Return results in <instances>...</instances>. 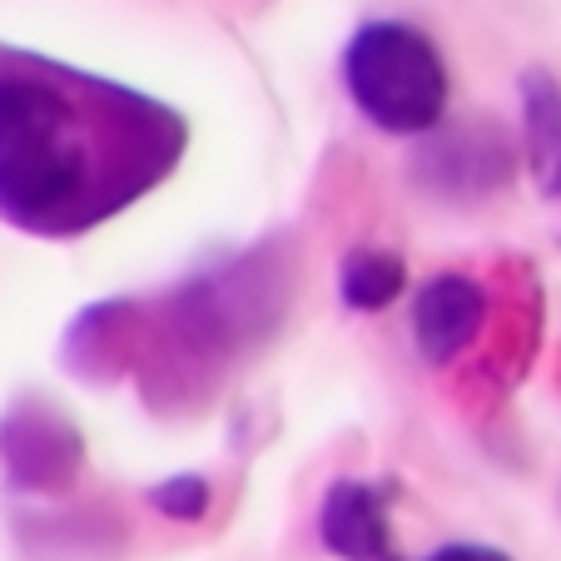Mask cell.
<instances>
[{
    "instance_id": "cell-5",
    "label": "cell",
    "mask_w": 561,
    "mask_h": 561,
    "mask_svg": "<svg viewBox=\"0 0 561 561\" xmlns=\"http://www.w3.org/2000/svg\"><path fill=\"white\" fill-rule=\"evenodd\" d=\"M522 145L537 190L561 199V85L547 70L522 75Z\"/></svg>"
},
{
    "instance_id": "cell-2",
    "label": "cell",
    "mask_w": 561,
    "mask_h": 561,
    "mask_svg": "<svg viewBox=\"0 0 561 561\" xmlns=\"http://www.w3.org/2000/svg\"><path fill=\"white\" fill-rule=\"evenodd\" d=\"M353 105L388 135H427L447 110V65L417 25L373 21L343 55Z\"/></svg>"
},
{
    "instance_id": "cell-7",
    "label": "cell",
    "mask_w": 561,
    "mask_h": 561,
    "mask_svg": "<svg viewBox=\"0 0 561 561\" xmlns=\"http://www.w3.org/2000/svg\"><path fill=\"white\" fill-rule=\"evenodd\" d=\"M149 502L174 522H199L204 512H209V482H204L199 472L170 477V482H159V488L149 492Z\"/></svg>"
},
{
    "instance_id": "cell-3",
    "label": "cell",
    "mask_w": 561,
    "mask_h": 561,
    "mask_svg": "<svg viewBox=\"0 0 561 561\" xmlns=\"http://www.w3.org/2000/svg\"><path fill=\"white\" fill-rule=\"evenodd\" d=\"M318 537L343 561H403L392 541V507L388 492L373 482H333L318 507Z\"/></svg>"
},
{
    "instance_id": "cell-8",
    "label": "cell",
    "mask_w": 561,
    "mask_h": 561,
    "mask_svg": "<svg viewBox=\"0 0 561 561\" xmlns=\"http://www.w3.org/2000/svg\"><path fill=\"white\" fill-rule=\"evenodd\" d=\"M423 561H512L502 547H488V541H447V547L427 551Z\"/></svg>"
},
{
    "instance_id": "cell-1",
    "label": "cell",
    "mask_w": 561,
    "mask_h": 561,
    "mask_svg": "<svg viewBox=\"0 0 561 561\" xmlns=\"http://www.w3.org/2000/svg\"><path fill=\"white\" fill-rule=\"evenodd\" d=\"M184 119L85 70L0 55V219L75 239L129 209L184 154Z\"/></svg>"
},
{
    "instance_id": "cell-6",
    "label": "cell",
    "mask_w": 561,
    "mask_h": 561,
    "mask_svg": "<svg viewBox=\"0 0 561 561\" xmlns=\"http://www.w3.org/2000/svg\"><path fill=\"white\" fill-rule=\"evenodd\" d=\"M403 284H408V264L398 254H388V249H353L339 268V294L358 313L388 308L392 298L403 294Z\"/></svg>"
},
{
    "instance_id": "cell-4",
    "label": "cell",
    "mask_w": 561,
    "mask_h": 561,
    "mask_svg": "<svg viewBox=\"0 0 561 561\" xmlns=\"http://www.w3.org/2000/svg\"><path fill=\"white\" fill-rule=\"evenodd\" d=\"M488 298L467 274H437L413 304V339L427 363H453L482 333Z\"/></svg>"
}]
</instances>
